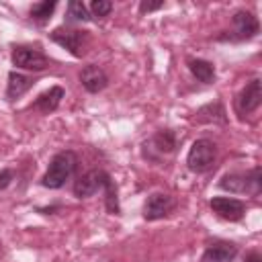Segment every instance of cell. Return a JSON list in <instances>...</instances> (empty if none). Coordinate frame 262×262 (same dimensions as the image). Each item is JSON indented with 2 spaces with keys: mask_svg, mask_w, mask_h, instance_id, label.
I'll use <instances>...</instances> for the list:
<instances>
[{
  "mask_svg": "<svg viewBox=\"0 0 262 262\" xmlns=\"http://www.w3.org/2000/svg\"><path fill=\"white\" fill-rule=\"evenodd\" d=\"M31 86H33L31 78H27L25 74H18V72H10L8 74V84H6V98L14 100V98L23 96Z\"/></svg>",
  "mask_w": 262,
  "mask_h": 262,
  "instance_id": "14",
  "label": "cell"
},
{
  "mask_svg": "<svg viewBox=\"0 0 262 262\" xmlns=\"http://www.w3.org/2000/svg\"><path fill=\"white\" fill-rule=\"evenodd\" d=\"M211 209L217 217L225 221H239L246 213V205L239 199H229V196H213Z\"/></svg>",
  "mask_w": 262,
  "mask_h": 262,
  "instance_id": "9",
  "label": "cell"
},
{
  "mask_svg": "<svg viewBox=\"0 0 262 262\" xmlns=\"http://www.w3.org/2000/svg\"><path fill=\"white\" fill-rule=\"evenodd\" d=\"M12 178H14V172H12V170H8V168L0 170V190H4V188L10 184Z\"/></svg>",
  "mask_w": 262,
  "mask_h": 262,
  "instance_id": "20",
  "label": "cell"
},
{
  "mask_svg": "<svg viewBox=\"0 0 262 262\" xmlns=\"http://www.w3.org/2000/svg\"><path fill=\"white\" fill-rule=\"evenodd\" d=\"M12 63L20 70H31V72H41L49 66L47 55H43L37 49L31 47H14L12 51Z\"/></svg>",
  "mask_w": 262,
  "mask_h": 262,
  "instance_id": "8",
  "label": "cell"
},
{
  "mask_svg": "<svg viewBox=\"0 0 262 262\" xmlns=\"http://www.w3.org/2000/svg\"><path fill=\"white\" fill-rule=\"evenodd\" d=\"M219 186L223 190H229V192H250V194H258L260 192V186H262V170L260 168H254L252 172L248 174H225L219 182Z\"/></svg>",
  "mask_w": 262,
  "mask_h": 262,
  "instance_id": "3",
  "label": "cell"
},
{
  "mask_svg": "<svg viewBox=\"0 0 262 262\" xmlns=\"http://www.w3.org/2000/svg\"><path fill=\"white\" fill-rule=\"evenodd\" d=\"M231 23H233V33H235L237 39H252L258 33V20L252 12L237 10L233 14Z\"/></svg>",
  "mask_w": 262,
  "mask_h": 262,
  "instance_id": "11",
  "label": "cell"
},
{
  "mask_svg": "<svg viewBox=\"0 0 262 262\" xmlns=\"http://www.w3.org/2000/svg\"><path fill=\"white\" fill-rule=\"evenodd\" d=\"M61 98H63V88L61 86H51L49 90H45V92H41L37 96V100L33 102V106L37 111H41V113L47 115V113H51V111H55L59 106Z\"/></svg>",
  "mask_w": 262,
  "mask_h": 262,
  "instance_id": "13",
  "label": "cell"
},
{
  "mask_svg": "<svg viewBox=\"0 0 262 262\" xmlns=\"http://www.w3.org/2000/svg\"><path fill=\"white\" fill-rule=\"evenodd\" d=\"M76 164H78V158L74 151L66 149V151H59L51 158L49 162V168L47 172L43 174L41 178V184L45 188H61L66 184V180L74 174L76 170Z\"/></svg>",
  "mask_w": 262,
  "mask_h": 262,
  "instance_id": "1",
  "label": "cell"
},
{
  "mask_svg": "<svg viewBox=\"0 0 262 262\" xmlns=\"http://www.w3.org/2000/svg\"><path fill=\"white\" fill-rule=\"evenodd\" d=\"M188 68H190L192 76L196 80H201L203 84H211L215 80V68H213V63H209L205 59H188Z\"/></svg>",
  "mask_w": 262,
  "mask_h": 262,
  "instance_id": "15",
  "label": "cell"
},
{
  "mask_svg": "<svg viewBox=\"0 0 262 262\" xmlns=\"http://www.w3.org/2000/svg\"><path fill=\"white\" fill-rule=\"evenodd\" d=\"M55 6H57V2L55 0H45V2H37V4H33L31 6V16L35 18V20H47L51 14H53V10H55Z\"/></svg>",
  "mask_w": 262,
  "mask_h": 262,
  "instance_id": "17",
  "label": "cell"
},
{
  "mask_svg": "<svg viewBox=\"0 0 262 262\" xmlns=\"http://www.w3.org/2000/svg\"><path fill=\"white\" fill-rule=\"evenodd\" d=\"M80 82H82V86H84L88 92L96 94V92H100V90L106 88V84H108V76L104 74L102 68L90 63V66H86V68L80 72Z\"/></svg>",
  "mask_w": 262,
  "mask_h": 262,
  "instance_id": "10",
  "label": "cell"
},
{
  "mask_svg": "<svg viewBox=\"0 0 262 262\" xmlns=\"http://www.w3.org/2000/svg\"><path fill=\"white\" fill-rule=\"evenodd\" d=\"M174 209H176L174 196L164 194V192H154V194L147 196V201H145V205H143V219H147V221H158V219L168 217Z\"/></svg>",
  "mask_w": 262,
  "mask_h": 262,
  "instance_id": "4",
  "label": "cell"
},
{
  "mask_svg": "<svg viewBox=\"0 0 262 262\" xmlns=\"http://www.w3.org/2000/svg\"><path fill=\"white\" fill-rule=\"evenodd\" d=\"M215 158H217V147L211 139H196L192 143V147L188 149V156H186V166L190 172H196V174H203L207 170L213 168L215 164Z\"/></svg>",
  "mask_w": 262,
  "mask_h": 262,
  "instance_id": "2",
  "label": "cell"
},
{
  "mask_svg": "<svg viewBox=\"0 0 262 262\" xmlns=\"http://www.w3.org/2000/svg\"><path fill=\"white\" fill-rule=\"evenodd\" d=\"M246 262H262V256H260L258 252H252V254L246 258Z\"/></svg>",
  "mask_w": 262,
  "mask_h": 262,
  "instance_id": "22",
  "label": "cell"
},
{
  "mask_svg": "<svg viewBox=\"0 0 262 262\" xmlns=\"http://www.w3.org/2000/svg\"><path fill=\"white\" fill-rule=\"evenodd\" d=\"M260 102H262V84H260L258 78H254L237 94V98H235V111H237V115L244 117V115L254 113L260 106Z\"/></svg>",
  "mask_w": 262,
  "mask_h": 262,
  "instance_id": "6",
  "label": "cell"
},
{
  "mask_svg": "<svg viewBox=\"0 0 262 262\" xmlns=\"http://www.w3.org/2000/svg\"><path fill=\"white\" fill-rule=\"evenodd\" d=\"M162 6H164V2H160V0H158V2H141V4H139V10L145 14V12H154V10L162 8Z\"/></svg>",
  "mask_w": 262,
  "mask_h": 262,
  "instance_id": "21",
  "label": "cell"
},
{
  "mask_svg": "<svg viewBox=\"0 0 262 262\" xmlns=\"http://www.w3.org/2000/svg\"><path fill=\"white\" fill-rule=\"evenodd\" d=\"M111 176L104 172V170H88L86 174H82L76 184H74V194L78 199H86V196H92L96 194L98 190H104V184Z\"/></svg>",
  "mask_w": 262,
  "mask_h": 262,
  "instance_id": "5",
  "label": "cell"
},
{
  "mask_svg": "<svg viewBox=\"0 0 262 262\" xmlns=\"http://www.w3.org/2000/svg\"><path fill=\"white\" fill-rule=\"evenodd\" d=\"M51 39L66 47L74 57H82L84 55V47L88 43V33L86 31H63V29H55L51 33Z\"/></svg>",
  "mask_w": 262,
  "mask_h": 262,
  "instance_id": "7",
  "label": "cell"
},
{
  "mask_svg": "<svg viewBox=\"0 0 262 262\" xmlns=\"http://www.w3.org/2000/svg\"><path fill=\"white\" fill-rule=\"evenodd\" d=\"M237 256V246L229 242H217L209 246L201 258V262H231Z\"/></svg>",
  "mask_w": 262,
  "mask_h": 262,
  "instance_id": "12",
  "label": "cell"
},
{
  "mask_svg": "<svg viewBox=\"0 0 262 262\" xmlns=\"http://www.w3.org/2000/svg\"><path fill=\"white\" fill-rule=\"evenodd\" d=\"M68 18H70V20L86 23V20H90L92 16L88 14V8H86L84 2H80V0H72V2L68 4Z\"/></svg>",
  "mask_w": 262,
  "mask_h": 262,
  "instance_id": "18",
  "label": "cell"
},
{
  "mask_svg": "<svg viewBox=\"0 0 262 262\" xmlns=\"http://www.w3.org/2000/svg\"><path fill=\"white\" fill-rule=\"evenodd\" d=\"M90 10H92V14L96 18H102V16H106L113 10V2H108V0H94L90 4Z\"/></svg>",
  "mask_w": 262,
  "mask_h": 262,
  "instance_id": "19",
  "label": "cell"
},
{
  "mask_svg": "<svg viewBox=\"0 0 262 262\" xmlns=\"http://www.w3.org/2000/svg\"><path fill=\"white\" fill-rule=\"evenodd\" d=\"M149 145L158 149V154H172L176 147V135L172 131H160L149 139Z\"/></svg>",
  "mask_w": 262,
  "mask_h": 262,
  "instance_id": "16",
  "label": "cell"
}]
</instances>
